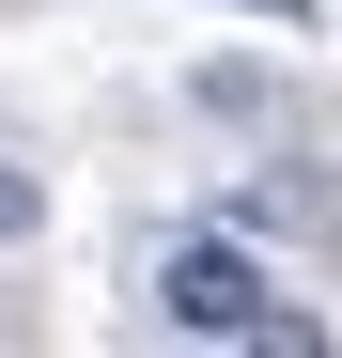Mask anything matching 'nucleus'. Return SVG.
Returning <instances> with one entry per match:
<instances>
[{
  "label": "nucleus",
  "instance_id": "1",
  "mask_svg": "<svg viewBox=\"0 0 342 358\" xmlns=\"http://www.w3.org/2000/svg\"><path fill=\"white\" fill-rule=\"evenodd\" d=\"M156 312L187 327V343H265V312H280V296H265V265L234 250V234H187V250L156 265Z\"/></svg>",
  "mask_w": 342,
  "mask_h": 358
},
{
  "label": "nucleus",
  "instance_id": "2",
  "mask_svg": "<svg viewBox=\"0 0 342 358\" xmlns=\"http://www.w3.org/2000/svg\"><path fill=\"white\" fill-rule=\"evenodd\" d=\"M16 234H47V171H16V156H0V250H16Z\"/></svg>",
  "mask_w": 342,
  "mask_h": 358
},
{
  "label": "nucleus",
  "instance_id": "3",
  "mask_svg": "<svg viewBox=\"0 0 342 358\" xmlns=\"http://www.w3.org/2000/svg\"><path fill=\"white\" fill-rule=\"evenodd\" d=\"M265 16H311V0H265Z\"/></svg>",
  "mask_w": 342,
  "mask_h": 358
}]
</instances>
